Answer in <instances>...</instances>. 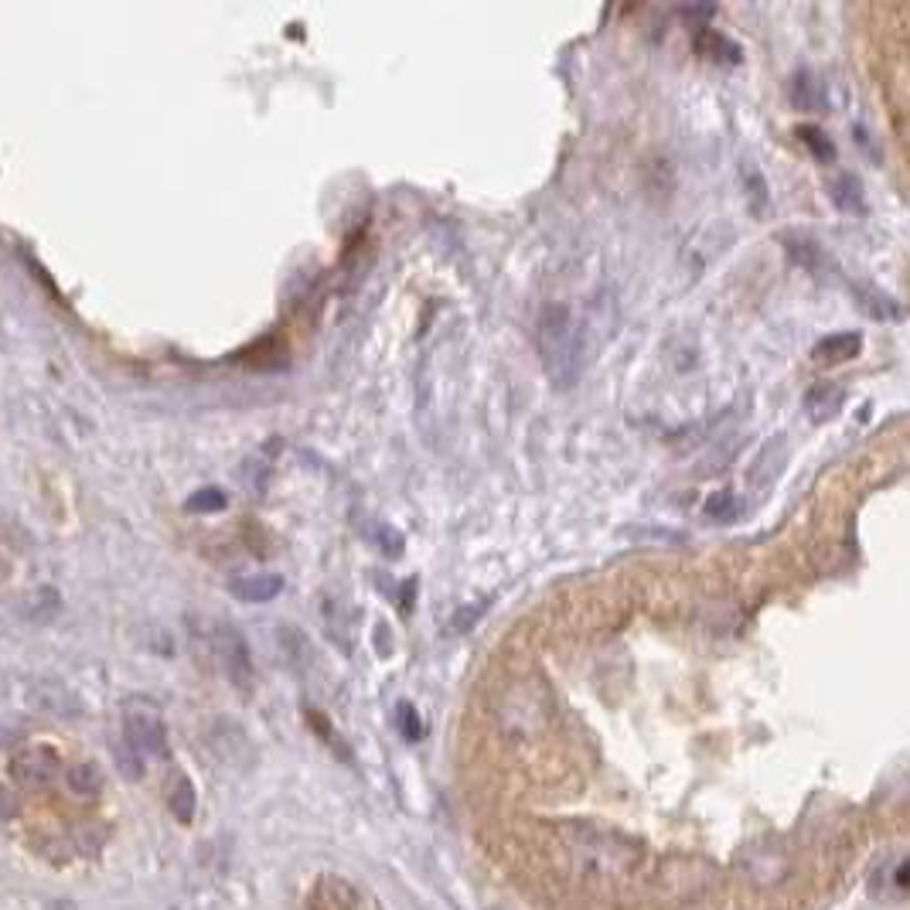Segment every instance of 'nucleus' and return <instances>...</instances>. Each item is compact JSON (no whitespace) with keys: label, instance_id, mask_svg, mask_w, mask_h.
<instances>
[{"label":"nucleus","instance_id":"4be33fe9","mask_svg":"<svg viewBox=\"0 0 910 910\" xmlns=\"http://www.w3.org/2000/svg\"><path fill=\"white\" fill-rule=\"evenodd\" d=\"M276 635H281V648H284V655H287V662L294 668H304L314 658V648L307 645V638L300 635L294 624H281V631H276Z\"/></svg>","mask_w":910,"mask_h":910},{"label":"nucleus","instance_id":"6ab92c4d","mask_svg":"<svg viewBox=\"0 0 910 910\" xmlns=\"http://www.w3.org/2000/svg\"><path fill=\"white\" fill-rule=\"evenodd\" d=\"M863 348V338L859 331H839V335H828L815 345V355L825 362H846V359H856Z\"/></svg>","mask_w":910,"mask_h":910},{"label":"nucleus","instance_id":"f03ea898","mask_svg":"<svg viewBox=\"0 0 910 910\" xmlns=\"http://www.w3.org/2000/svg\"><path fill=\"white\" fill-rule=\"evenodd\" d=\"M642 880V900L655 903V907H671V910H686V907H699L706 900H713L720 893V866L706 856L696 853H671V856H658L648 866L638 869V877L631 883Z\"/></svg>","mask_w":910,"mask_h":910},{"label":"nucleus","instance_id":"dca6fc26","mask_svg":"<svg viewBox=\"0 0 910 910\" xmlns=\"http://www.w3.org/2000/svg\"><path fill=\"white\" fill-rule=\"evenodd\" d=\"M791 103L808 113H825L828 109V96H825V83L812 72V68H798L795 78H791Z\"/></svg>","mask_w":910,"mask_h":910},{"label":"nucleus","instance_id":"4468645a","mask_svg":"<svg viewBox=\"0 0 910 910\" xmlns=\"http://www.w3.org/2000/svg\"><path fill=\"white\" fill-rule=\"evenodd\" d=\"M212 747L219 750V754L229 761V764H240V768H250L253 764V747H250V737L229 723V720H219L215 730H212Z\"/></svg>","mask_w":910,"mask_h":910},{"label":"nucleus","instance_id":"bb28decb","mask_svg":"<svg viewBox=\"0 0 910 910\" xmlns=\"http://www.w3.org/2000/svg\"><path fill=\"white\" fill-rule=\"evenodd\" d=\"M395 727H400V733L410 740V743H416V740H423V733H426V727H423V720H420V709L413 706V702H400L395 706Z\"/></svg>","mask_w":910,"mask_h":910},{"label":"nucleus","instance_id":"a211bd4d","mask_svg":"<svg viewBox=\"0 0 910 910\" xmlns=\"http://www.w3.org/2000/svg\"><path fill=\"white\" fill-rule=\"evenodd\" d=\"M65 784L78 798H96L103 791V771L96 761H78L65 771Z\"/></svg>","mask_w":910,"mask_h":910},{"label":"nucleus","instance_id":"423d86ee","mask_svg":"<svg viewBox=\"0 0 910 910\" xmlns=\"http://www.w3.org/2000/svg\"><path fill=\"white\" fill-rule=\"evenodd\" d=\"M737 866L754 887H777L791 874V853L781 846V839H761L754 846H743Z\"/></svg>","mask_w":910,"mask_h":910},{"label":"nucleus","instance_id":"9b49d317","mask_svg":"<svg viewBox=\"0 0 910 910\" xmlns=\"http://www.w3.org/2000/svg\"><path fill=\"white\" fill-rule=\"evenodd\" d=\"M784 253L787 260L802 266L805 273H815V276H828V269H836V263L828 260V253L812 240V235H795V232H787L784 235Z\"/></svg>","mask_w":910,"mask_h":910},{"label":"nucleus","instance_id":"473e14b6","mask_svg":"<svg viewBox=\"0 0 910 910\" xmlns=\"http://www.w3.org/2000/svg\"><path fill=\"white\" fill-rule=\"evenodd\" d=\"M893 887H897L900 893H903V890L910 887V866H907V859H900V863H897V874H893Z\"/></svg>","mask_w":910,"mask_h":910},{"label":"nucleus","instance_id":"2f4dec72","mask_svg":"<svg viewBox=\"0 0 910 910\" xmlns=\"http://www.w3.org/2000/svg\"><path fill=\"white\" fill-rule=\"evenodd\" d=\"M14 815H18V802L11 791L0 784V818H14Z\"/></svg>","mask_w":910,"mask_h":910},{"label":"nucleus","instance_id":"5701e85b","mask_svg":"<svg viewBox=\"0 0 910 910\" xmlns=\"http://www.w3.org/2000/svg\"><path fill=\"white\" fill-rule=\"evenodd\" d=\"M795 134H798V140L815 154V161H822V165H833V161H836V144L825 137V130H818V127H812V124H802Z\"/></svg>","mask_w":910,"mask_h":910},{"label":"nucleus","instance_id":"0eeeda50","mask_svg":"<svg viewBox=\"0 0 910 910\" xmlns=\"http://www.w3.org/2000/svg\"><path fill=\"white\" fill-rule=\"evenodd\" d=\"M59 768H62V758H59V750L49 747V743H31V747L18 750V754L11 758V774L21 787L52 784Z\"/></svg>","mask_w":910,"mask_h":910},{"label":"nucleus","instance_id":"c85d7f7f","mask_svg":"<svg viewBox=\"0 0 910 910\" xmlns=\"http://www.w3.org/2000/svg\"><path fill=\"white\" fill-rule=\"evenodd\" d=\"M369 539L385 552V557H403V532H395L385 522H372L369 526Z\"/></svg>","mask_w":910,"mask_h":910},{"label":"nucleus","instance_id":"ddd939ff","mask_svg":"<svg viewBox=\"0 0 910 910\" xmlns=\"http://www.w3.org/2000/svg\"><path fill=\"white\" fill-rule=\"evenodd\" d=\"M846 403V389L839 382H815L805 392V413L812 423H828L836 420Z\"/></svg>","mask_w":910,"mask_h":910},{"label":"nucleus","instance_id":"aec40b11","mask_svg":"<svg viewBox=\"0 0 910 910\" xmlns=\"http://www.w3.org/2000/svg\"><path fill=\"white\" fill-rule=\"evenodd\" d=\"M168 808H171V815H174L181 825H191V822H194L198 795H194V784H191L184 774H178V777L171 781V787H168Z\"/></svg>","mask_w":910,"mask_h":910},{"label":"nucleus","instance_id":"b1692460","mask_svg":"<svg viewBox=\"0 0 910 910\" xmlns=\"http://www.w3.org/2000/svg\"><path fill=\"white\" fill-rule=\"evenodd\" d=\"M229 505V495L215 485H205V488H198L191 491V498L184 501L188 511H194V516H212V511H222Z\"/></svg>","mask_w":910,"mask_h":910},{"label":"nucleus","instance_id":"f8f14e48","mask_svg":"<svg viewBox=\"0 0 910 910\" xmlns=\"http://www.w3.org/2000/svg\"><path fill=\"white\" fill-rule=\"evenodd\" d=\"M692 45H696V52H699L702 59H709V62L737 65V62L743 59V52H740V45L733 42V38L723 34V31H717V28H709V24H696V31H692Z\"/></svg>","mask_w":910,"mask_h":910},{"label":"nucleus","instance_id":"39448f33","mask_svg":"<svg viewBox=\"0 0 910 910\" xmlns=\"http://www.w3.org/2000/svg\"><path fill=\"white\" fill-rule=\"evenodd\" d=\"M212 645H215L225 679L243 696H250V689L256 682V665H253V652H250V642L243 638V631L232 624H219L212 635Z\"/></svg>","mask_w":910,"mask_h":910},{"label":"nucleus","instance_id":"cd10ccee","mask_svg":"<svg viewBox=\"0 0 910 910\" xmlns=\"http://www.w3.org/2000/svg\"><path fill=\"white\" fill-rule=\"evenodd\" d=\"M307 727H310L314 733H318V737H321V740H325V743H328V747L335 750V754H338V758H345V761H351V754H348V747H345V740H341V737H338V733L331 730V723H328V720H325V717L318 713V709H307Z\"/></svg>","mask_w":910,"mask_h":910},{"label":"nucleus","instance_id":"1a4fd4ad","mask_svg":"<svg viewBox=\"0 0 910 910\" xmlns=\"http://www.w3.org/2000/svg\"><path fill=\"white\" fill-rule=\"evenodd\" d=\"M784 461H787V441L777 433V437H771V441L761 447V454L754 457V464L747 467V485L758 488V491L771 488V485L781 478Z\"/></svg>","mask_w":910,"mask_h":910},{"label":"nucleus","instance_id":"2eb2a0df","mask_svg":"<svg viewBox=\"0 0 910 910\" xmlns=\"http://www.w3.org/2000/svg\"><path fill=\"white\" fill-rule=\"evenodd\" d=\"M853 297L856 304L869 314L874 321H900L903 318V307L897 297H890L887 290L880 287H869V284H853Z\"/></svg>","mask_w":910,"mask_h":910},{"label":"nucleus","instance_id":"c756f323","mask_svg":"<svg viewBox=\"0 0 910 910\" xmlns=\"http://www.w3.org/2000/svg\"><path fill=\"white\" fill-rule=\"evenodd\" d=\"M488 604H491V601H482L478 607H474V604H470V607H461V611L451 617V631H454V635H464V631H470L474 624H478V621L485 617Z\"/></svg>","mask_w":910,"mask_h":910},{"label":"nucleus","instance_id":"6e6552de","mask_svg":"<svg viewBox=\"0 0 910 910\" xmlns=\"http://www.w3.org/2000/svg\"><path fill=\"white\" fill-rule=\"evenodd\" d=\"M310 910H366V900L351 880L345 877H321L307 897Z\"/></svg>","mask_w":910,"mask_h":910},{"label":"nucleus","instance_id":"7c9ffc66","mask_svg":"<svg viewBox=\"0 0 910 910\" xmlns=\"http://www.w3.org/2000/svg\"><path fill=\"white\" fill-rule=\"evenodd\" d=\"M635 539H655V542H682L686 536L682 532H668V529H658V532H648V529H627Z\"/></svg>","mask_w":910,"mask_h":910},{"label":"nucleus","instance_id":"20e7f679","mask_svg":"<svg viewBox=\"0 0 910 910\" xmlns=\"http://www.w3.org/2000/svg\"><path fill=\"white\" fill-rule=\"evenodd\" d=\"M124 740L144 758H168V727L157 702L144 696L124 702Z\"/></svg>","mask_w":910,"mask_h":910},{"label":"nucleus","instance_id":"72a5a7b5","mask_svg":"<svg viewBox=\"0 0 910 910\" xmlns=\"http://www.w3.org/2000/svg\"><path fill=\"white\" fill-rule=\"evenodd\" d=\"M8 580H11V563H8L4 557H0V586H4Z\"/></svg>","mask_w":910,"mask_h":910},{"label":"nucleus","instance_id":"f3484780","mask_svg":"<svg viewBox=\"0 0 910 910\" xmlns=\"http://www.w3.org/2000/svg\"><path fill=\"white\" fill-rule=\"evenodd\" d=\"M828 194H833V202L839 212L846 215H863L866 212V194H863V181L853 174V171H843L836 174V181L828 184Z\"/></svg>","mask_w":910,"mask_h":910},{"label":"nucleus","instance_id":"a878e982","mask_svg":"<svg viewBox=\"0 0 910 910\" xmlns=\"http://www.w3.org/2000/svg\"><path fill=\"white\" fill-rule=\"evenodd\" d=\"M702 516H706L709 522H733V519L740 516V501H737L733 491H717L713 498L706 501Z\"/></svg>","mask_w":910,"mask_h":910},{"label":"nucleus","instance_id":"9d476101","mask_svg":"<svg viewBox=\"0 0 910 910\" xmlns=\"http://www.w3.org/2000/svg\"><path fill=\"white\" fill-rule=\"evenodd\" d=\"M229 593L243 604H269L273 597L284 593V576L281 573H246L229 580Z\"/></svg>","mask_w":910,"mask_h":910},{"label":"nucleus","instance_id":"7ed1b4c3","mask_svg":"<svg viewBox=\"0 0 910 910\" xmlns=\"http://www.w3.org/2000/svg\"><path fill=\"white\" fill-rule=\"evenodd\" d=\"M539 359L557 389H573L583 372V328L567 304H546L536 321Z\"/></svg>","mask_w":910,"mask_h":910},{"label":"nucleus","instance_id":"393cba45","mask_svg":"<svg viewBox=\"0 0 910 910\" xmlns=\"http://www.w3.org/2000/svg\"><path fill=\"white\" fill-rule=\"evenodd\" d=\"M113 758H116V768H120V774L127 781H140L144 777V754H140V750H134L124 737L113 743Z\"/></svg>","mask_w":910,"mask_h":910},{"label":"nucleus","instance_id":"412c9836","mask_svg":"<svg viewBox=\"0 0 910 910\" xmlns=\"http://www.w3.org/2000/svg\"><path fill=\"white\" fill-rule=\"evenodd\" d=\"M743 188H747V205H750V212L754 215H764L768 209H771V191H768V181H764V174L758 171V165H750V161H743Z\"/></svg>","mask_w":910,"mask_h":910},{"label":"nucleus","instance_id":"f257e3e1","mask_svg":"<svg viewBox=\"0 0 910 910\" xmlns=\"http://www.w3.org/2000/svg\"><path fill=\"white\" fill-rule=\"evenodd\" d=\"M552 856L580 883L611 887L631 883L645 866L642 843L631 839L617 828L593 825V822H567L552 833Z\"/></svg>","mask_w":910,"mask_h":910}]
</instances>
